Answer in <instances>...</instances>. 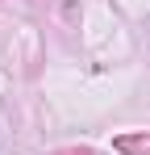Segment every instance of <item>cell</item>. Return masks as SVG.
Here are the masks:
<instances>
[{
  "label": "cell",
  "instance_id": "cell-1",
  "mask_svg": "<svg viewBox=\"0 0 150 155\" xmlns=\"http://www.w3.org/2000/svg\"><path fill=\"white\" fill-rule=\"evenodd\" d=\"M113 151H117V155H150V134H146V130L121 134V138H113Z\"/></svg>",
  "mask_w": 150,
  "mask_h": 155
},
{
  "label": "cell",
  "instance_id": "cell-2",
  "mask_svg": "<svg viewBox=\"0 0 150 155\" xmlns=\"http://www.w3.org/2000/svg\"><path fill=\"white\" fill-rule=\"evenodd\" d=\"M54 155H92L88 147H71V151H54Z\"/></svg>",
  "mask_w": 150,
  "mask_h": 155
}]
</instances>
